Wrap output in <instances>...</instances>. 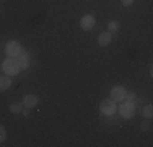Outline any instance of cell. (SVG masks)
<instances>
[{"label":"cell","mask_w":153,"mask_h":147,"mask_svg":"<svg viewBox=\"0 0 153 147\" xmlns=\"http://www.w3.org/2000/svg\"><path fill=\"white\" fill-rule=\"evenodd\" d=\"M23 103L21 101H13L12 105L8 106V111L12 113V115H21V111H23Z\"/></svg>","instance_id":"8fae6325"},{"label":"cell","mask_w":153,"mask_h":147,"mask_svg":"<svg viewBox=\"0 0 153 147\" xmlns=\"http://www.w3.org/2000/svg\"><path fill=\"white\" fill-rule=\"evenodd\" d=\"M112 38H114V34H111L109 31H101L98 34V46H101V47L109 46L112 43Z\"/></svg>","instance_id":"9c48e42d"},{"label":"cell","mask_w":153,"mask_h":147,"mask_svg":"<svg viewBox=\"0 0 153 147\" xmlns=\"http://www.w3.org/2000/svg\"><path fill=\"white\" fill-rule=\"evenodd\" d=\"M119 29H121V23H119L117 20H111V21H108V29H106V31H109L111 34H117Z\"/></svg>","instance_id":"7c38bea8"},{"label":"cell","mask_w":153,"mask_h":147,"mask_svg":"<svg viewBox=\"0 0 153 147\" xmlns=\"http://www.w3.org/2000/svg\"><path fill=\"white\" fill-rule=\"evenodd\" d=\"M21 49H23L21 43L16 41V39H12V41H8L5 44V56L7 57H18V54L21 52Z\"/></svg>","instance_id":"5b68a950"},{"label":"cell","mask_w":153,"mask_h":147,"mask_svg":"<svg viewBox=\"0 0 153 147\" xmlns=\"http://www.w3.org/2000/svg\"><path fill=\"white\" fill-rule=\"evenodd\" d=\"M18 64H20L21 70H26L30 69V64H31V57H30V52L26 49H21V52L18 54Z\"/></svg>","instance_id":"ba28073f"},{"label":"cell","mask_w":153,"mask_h":147,"mask_svg":"<svg viewBox=\"0 0 153 147\" xmlns=\"http://www.w3.org/2000/svg\"><path fill=\"white\" fill-rule=\"evenodd\" d=\"M126 97H127V88L122 87V85H114V87H111V90H109V98L114 100L116 103L126 100Z\"/></svg>","instance_id":"8992f818"},{"label":"cell","mask_w":153,"mask_h":147,"mask_svg":"<svg viewBox=\"0 0 153 147\" xmlns=\"http://www.w3.org/2000/svg\"><path fill=\"white\" fill-rule=\"evenodd\" d=\"M12 83H13V80H12V77H8V75H0V92H5V90H8L10 87H12Z\"/></svg>","instance_id":"30bf717a"},{"label":"cell","mask_w":153,"mask_h":147,"mask_svg":"<svg viewBox=\"0 0 153 147\" xmlns=\"http://www.w3.org/2000/svg\"><path fill=\"white\" fill-rule=\"evenodd\" d=\"M21 103H23V106H26V108H36V106L39 105V97L36 93H26L23 97V100H21Z\"/></svg>","instance_id":"52a82bcc"},{"label":"cell","mask_w":153,"mask_h":147,"mask_svg":"<svg viewBox=\"0 0 153 147\" xmlns=\"http://www.w3.org/2000/svg\"><path fill=\"white\" fill-rule=\"evenodd\" d=\"M134 2H135V0H121V5L126 7V8H130V7L134 5Z\"/></svg>","instance_id":"e0dca14e"},{"label":"cell","mask_w":153,"mask_h":147,"mask_svg":"<svg viewBox=\"0 0 153 147\" xmlns=\"http://www.w3.org/2000/svg\"><path fill=\"white\" fill-rule=\"evenodd\" d=\"M126 100H130V101H135V103H137V100H138V98H137V95L134 93V92H127V97H126Z\"/></svg>","instance_id":"2e32d148"},{"label":"cell","mask_w":153,"mask_h":147,"mask_svg":"<svg viewBox=\"0 0 153 147\" xmlns=\"http://www.w3.org/2000/svg\"><path fill=\"white\" fill-rule=\"evenodd\" d=\"M152 119H145V121H142V124H140V129L143 131V132H147V131H150L152 129V123H150Z\"/></svg>","instance_id":"5bb4252c"},{"label":"cell","mask_w":153,"mask_h":147,"mask_svg":"<svg viewBox=\"0 0 153 147\" xmlns=\"http://www.w3.org/2000/svg\"><path fill=\"white\" fill-rule=\"evenodd\" d=\"M0 69H2V72L8 77H16L18 74L21 72V67H20V64H18L16 57H5V61L2 62Z\"/></svg>","instance_id":"7a4b0ae2"},{"label":"cell","mask_w":153,"mask_h":147,"mask_svg":"<svg viewBox=\"0 0 153 147\" xmlns=\"http://www.w3.org/2000/svg\"><path fill=\"white\" fill-rule=\"evenodd\" d=\"M142 116H143L145 119H152L153 118V105L152 103H148V105L143 106V110H142Z\"/></svg>","instance_id":"4fadbf2b"},{"label":"cell","mask_w":153,"mask_h":147,"mask_svg":"<svg viewBox=\"0 0 153 147\" xmlns=\"http://www.w3.org/2000/svg\"><path fill=\"white\" fill-rule=\"evenodd\" d=\"M30 113H31V110H30V108H26V106H25V108H23V111H21V115H23L25 118H28V116H30Z\"/></svg>","instance_id":"ac0fdd59"},{"label":"cell","mask_w":153,"mask_h":147,"mask_svg":"<svg viewBox=\"0 0 153 147\" xmlns=\"http://www.w3.org/2000/svg\"><path fill=\"white\" fill-rule=\"evenodd\" d=\"M5 139H7V129L0 124V142H3Z\"/></svg>","instance_id":"9a60e30c"},{"label":"cell","mask_w":153,"mask_h":147,"mask_svg":"<svg viewBox=\"0 0 153 147\" xmlns=\"http://www.w3.org/2000/svg\"><path fill=\"white\" fill-rule=\"evenodd\" d=\"M80 25V29L82 31H93L94 26H96V18H94L93 13H88V15H83L78 21Z\"/></svg>","instance_id":"277c9868"},{"label":"cell","mask_w":153,"mask_h":147,"mask_svg":"<svg viewBox=\"0 0 153 147\" xmlns=\"http://www.w3.org/2000/svg\"><path fill=\"white\" fill-rule=\"evenodd\" d=\"M135 111H137V103L135 101H130V100L119 101L117 113L122 119H132V118L135 116Z\"/></svg>","instance_id":"6da1fadb"},{"label":"cell","mask_w":153,"mask_h":147,"mask_svg":"<svg viewBox=\"0 0 153 147\" xmlns=\"http://www.w3.org/2000/svg\"><path fill=\"white\" fill-rule=\"evenodd\" d=\"M116 111H117V103L111 98H104L100 103V113L103 116H114Z\"/></svg>","instance_id":"3957f363"}]
</instances>
